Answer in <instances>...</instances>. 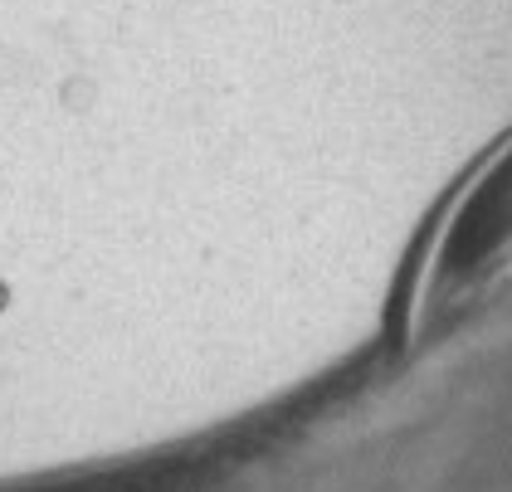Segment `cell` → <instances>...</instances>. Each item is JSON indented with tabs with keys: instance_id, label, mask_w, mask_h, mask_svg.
<instances>
[{
	"instance_id": "obj_1",
	"label": "cell",
	"mask_w": 512,
	"mask_h": 492,
	"mask_svg": "<svg viewBox=\"0 0 512 492\" xmlns=\"http://www.w3.org/2000/svg\"><path fill=\"white\" fill-rule=\"evenodd\" d=\"M508 229H512V147L488 166V176L464 195V205L454 210V220L444 229L439 254H434V273H430L434 298L464 288L473 273L503 249Z\"/></svg>"
}]
</instances>
